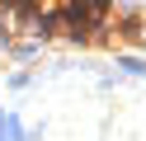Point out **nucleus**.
Instances as JSON below:
<instances>
[{"instance_id":"1","label":"nucleus","mask_w":146,"mask_h":141,"mask_svg":"<svg viewBox=\"0 0 146 141\" xmlns=\"http://www.w3.org/2000/svg\"><path fill=\"white\" fill-rule=\"evenodd\" d=\"M0 136H5V141H24V132H19V122H14V118L0 113Z\"/></svg>"},{"instance_id":"2","label":"nucleus","mask_w":146,"mask_h":141,"mask_svg":"<svg viewBox=\"0 0 146 141\" xmlns=\"http://www.w3.org/2000/svg\"><path fill=\"white\" fill-rule=\"evenodd\" d=\"M123 66H127L132 75H141V80H146V61H137V56H123Z\"/></svg>"}]
</instances>
